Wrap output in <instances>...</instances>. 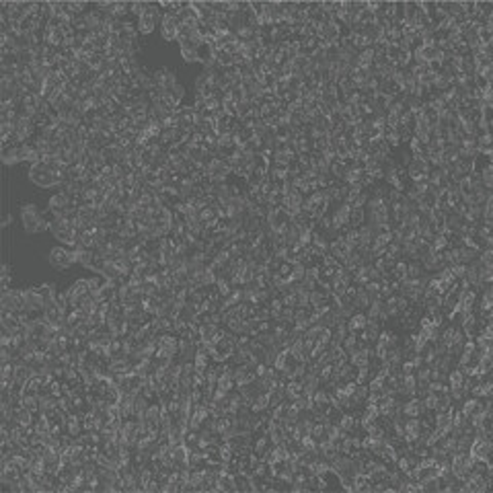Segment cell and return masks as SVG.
<instances>
[{"mask_svg": "<svg viewBox=\"0 0 493 493\" xmlns=\"http://www.w3.org/2000/svg\"><path fill=\"white\" fill-rule=\"evenodd\" d=\"M48 212H41L37 208V204H23L21 206V222H23V228L27 234H39V232H46L50 230V218L46 216Z\"/></svg>", "mask_w": 493, "mask_h": 493, "instance_id": "obj_1", "label": "cell"}, {"mask_svg": "<svg viewBox=\"0 0 493 493\" xmlns=\"http://www.w3.org/2000/svg\"><path fill=\"white\" fill-rule=\"evenodd\" d=\"M48 261L50 265L56 269V271H66L70 269L72 265H76V253H74V247H54L50 253H48Z\"/></svg>", "mask_w": 493, "mask_h": 493, "instance_id": "obj_2", "label": "cell"}, {"mask_svg": "<svg viewBox=\"0 0 493 493\" xmlns=\"http://www.w3.org/2000/svg\"><path fill=\"white\" fill-rule=\"evenodd\" d=\"M44 310H46V302H44V296L39 292V286L23 288V312L37 316Z\"/></svg>", "mask_w": 493, "mask_h": 493, "instance_id": "obj_3", "label": "cell"}, {"mask_svg": "<svg viewBox=\"0 0 493 493\" xmlns=\"http://www.w3.org/2000/svg\"><path fill=\"white\" fill-rule=\"evenodd\" d=\"M0 310L23 312V290L11 288V290L0 292Z\"/></svg>", "mask_w": 493, "mask_h": 493, "instance_id": "obj_4", "label": "cell"}, {"mask_svg": "<svg viewBox=\"0 0 493 493\" xmlns=\"http://www.w3.org/2000/svg\"><path fill=\"white\" fill-rule=\"evenodd\" d=\"M160 37L164 41H177L179 39V17L177 13H164V19L160 23Z\"/></svg>", "mask_w": 493, "mask_h": 493, "instance_id": "obj_5", "label": "cell"}, {"mask_svg": "<svg viewBox=\"0 0 493 493\" xmlns=\"http://www.w3.org/2000/svg\"><path fill=\"white\" fill-rule=\"evenodd\" d=\"M152 76L156 80V87L162 89V91H171L175 84H179L177 74L167 66H158L156 70H152Z\"/></svg>", "mask_w": 493, "mask_h": 493, "instance_id": "obj_6", "label": "cell"}, {"mask_svg": "<svg viewBox=\"0 0 493 493\" xmlns=\"http://www.w3.org/2000/svg\"><path fill=\"white\" fill-rule=\"evenodd\" d=\"M66 292V296H68V300H70V306L72 308H76L91 292H89V280L87 277H80V280H76L68 290H64Z\"/></svg>", "mask_w": 493, "mask_h": 493, "instance_id": "obj_7", "label": "cell"}, {"mask_svg": "<svg viewBox=\"0 0 493 493\" xmlns=\"http://www.w3.org/2000/svg\"><path fill=\"white\" fill-rule=\"evenodd\" d=\"M0 160H3V164H7V167L23 162V144L3 146V150H0Z\"/></svg>", "mask_w": 493, "mask_h": 493, "instance_id": "obj_8", "label": "cell"}, {"mask_svg": "<svg viewBox=\"0 0 493 493\" xmlns=\"http://www.w3.org/2000/svg\"><path fill=\"white\" fill-rule=\"evenodd\" d=\"M64 430H66V434L68 436H72V438H78L80 434H82V430H84V423H82V417L78 415V413H68L66 415V419H64Z\"/></svg>", "mask_w": 493, "mask_h": 493, "instance_id": "obj_9", "label": "cell"}, {"mask_svg": "<svg viewBox=\"0 0 493 493\" xmlns=\"http://www.w3.org/2000/svg\"><path fill=\"white\" fill-rule=\"evenodd\" d=\"M210 417V407L206 403H198L194 405V411H191V419H189V427L191 430H200L202 423Z\"/></svg>", "mask_w": 493, "mask_h": 493, "instance_id": "obj_10", "label": "cell"}, {"mask_svg": "<svg viewBox=\"0 0 493 493\" xmlns=\"http://www.w3.org/2000/svg\"><path fill=\"white\" fill-rule=\"evenodd\" d=\"M403 413H405V417H421L425 413L421 397H411V399L403 401Z\"/></svg>", "mask_w": 493, "mask_h": 493, "instance_id": "obj_11", "label": "cell"}, {"mask_svg": "<svg viewBox=\"0 0 493 493\" xmlns=\"http://www.w3.org/2000/svg\"><path fill=\"white\" fill-rule=\"evenodd\" d=\"M146 421L152 430H160V423H162V407L158 401H152L148 411H146Z\"/></svg>", "mask_w": 493, "mask_h": 493, "instance_id": "obj_12", "label": "cell"}, {"mask_svg": "<svg viewBox=\"0 0 493 493\" xmlns=\"http://www.w3.org/2000/svg\"><path fill=\"white\" fill-rule=\"evenodd\" d=\"M177 44H179V48H181V58H183L185 64H200L198 48H196L189 39H185V41H177Z\"/></svg>", "mask_w": 493, "mask_h": 493, "instance_id": "obj_13", "label": "cell"}, {"mask_svg": "<svg viewBox=\"0 0 493 493\" xmlns=\"http://www.w3.org/2000/svg\"><path fill=\"white\" fill-rule=\"evenodd\" d=\"M218 491H237V475L222 468L218 473Z\"/></svg>", "mask_w": 493, "mask_h": 493, "instance_id": "obj_14", "label": "cell"}, {"mask_svg": "<svg viewBox=\"0 0 493 493\" xmlns=\"http://www.w3.org/2000/svg\"><path fill=\"white\" fill-rule=\"evenodd\" d=\"M366 327H368V314L362 312V310H358L354 316L348 318V329H350L352 333H358V335H360Z\"/></svg>", "mask_w": 493, "mask_h": 493, "instance_id": "obj_15", "label": "cell"}, {"mask_svg": "<svg viewBox=\"0 0 493 493\" xmlns=\"http://www.w3.org/2000/svg\"><path fill=\"white\" fill-rule=\"evenodd\" d=\"M103 19L105 15L101 11H97L93 5H91V11L84 15V23H87V31H99L101 25H103Z\"/></svg>", "mask_w": 493, "mask_h": 493, "instance_id": "obj_16", "label": "cell"}, {"mask_svg": "<svg viewBox=\"0 0 493 493\" xmlns=\"http://www.w3.org/2000/svg\"><path fill=\"white\" fill-rule=\"evenodd\" d=\"M74 253H76V263L82 265V267H91L95 263V249H89V247H74Z\"/></svg>", "mask_w": 493, "mask_h": 493, "instance_id": "obj_17", "label": "cell"}, {"mask_svg": "<svg viewBox=\"0 0 493 493\" xmlns=\"http://www.w3.org/2000/svg\"><path fill=\"white\" fill-rule=\"evenodd\" d=\"M318 389H320V378H318V374L308 372V374L302 378V393L308 395V397H312Z\"/></svg>", "mask_w": 493, "mask_h": 493, "instance_id": "obj_18", "label": "cell"}, {"mask_svg": "<svg viewBox=\"0 0 493 493\" xmlns=\"http://www.w3.org/2000/svg\"><path fill=\"white\" fill-rule=\"evenodd\" d=\"M136 27H138V33L140 35H150V33H154V29L158 27V23L148 15V11H146V15H142L138 21H136Z\"/></svg>", "mask_w": 493, "mask_h": 493, "instance_id": "obj_19", "label": "cell"}, {"mask_svg": "<svg viewBox=\"0 0 493 493\" xmlns=\"http://www.w3.org/2000/svg\"><path fill=\"white\" fill-rule=\"evenodd\" d=\"M150 399L146 397V395H142V391H140V395L136 397V403H134V417L136 419H146V411H148V407H150Z\"/></svg>", "mask_w": 493, "mask_h": 493, "instance_id": "obj_20", "label": "cell"}, {"mask_svg": "<svg viewBox=\"0 0 493 493\" xmlns=\"http://www.w3.org/2000/svg\"><path fill=\"white\" fill-rule=\"evenodd\" d=\"M464 382H466V374H464L460 368L450 370V374H448L450 391H460V389H464ZM464 391H466V389H464Z\"/></svg>", "mask_w": 493, "mask_h": 493, "instance_id": "obj_21", "label": "cell"}, {"mask_svg": "<svg viewBox=\"0 0 493 493\" xmlns=\"http://www.w3.org/2000/svg\"><path fill=\"white\" fill-rule=\"evenodd\" d=\"M35 413L33 411H29V409H25V407H17L15 409V417H13V421H17V423H21V425H33L35 423Z\"/></svg>", "mask_w": 493, "mask_h": 493, "instance_id": "obj_22", "label": "cell"}, {"mask_svg": "<svg viewBox=\"0 0 493 493\" xmlns=\"http://www.w3.org/2000/svg\"><path fill=\"white\" fill-rule=\"evenodd\" d=\"M11 282H13V267L9 263H3V267H0V292L11 290Z\"/></svg>", "mask_w": 493, "mask_h": 493, "instance_id": "obj_23", "label": "cell"}, {"mask_svg": "<svg viewBox=\"0 0 493 493\" xmlns=\"http://www.w3.org/2000/svg\"><path fill=\"white\" fill-rule=\"evenodd\" d=\"M407 273H409V261H407V259H399L397 265H395V269H393V273H391L393 280L401 282V280L407 277Z\"/></svg>", "mask_w": 493, "mask_h": 493, "instance_id": "obj_24", "label": "cell"}, {"mask_svg": "<svg viewBox=\"0 0 493 493\" xmlns=\"http://www.w3.org/2000/svg\"><path fill=\"white\" fill-rule=\"evenodd\" d=\"M370 378H372V368H370V366L356 368V382H358V384H368Z\"/></svg>", "mask_w": 493, "mask_h": 493, "instance_id": "obj_25", "label": "cell"}, {"mask_svg": "<svg viewBox=\"0 0 493 493\" xmlns=\"http://www.w3.org/2000/svg\"><path fill=\"white\" fill-rule=\"evenodd\" d=\"M148 11V3H130V15L140 19L142 15H146Z\"/></svg>", "mask_w": 493, "mask_h": 493, "instance_id": "obj_26", "label": "cell"}, {"mask_svg": "<svg viewBox=\"0 0 493 493\" xmlns=\"http://www.w3.org/2000/svg\"><path fill=\"white\" fill-rule=\"evenodd\" d=\"M409 277H421V275H425V269H423V265H421V261H409V273H407Z\"/></svg>", "mask_w": 493, "mask_h": 493, "instance_id": "obj_27", "label": "cell"}, {"mask_svg": "<svg viewBox=\"0 0 493 493\" xmlns=\"http://www.w3.org/2000/svg\"><path fill=\"white\" fill-rule=\"evenodd\" d=\"M87 280H89V292L91 294L99 292L103 288V284H105V277H101V275H93V277H87Z\"/></svg>", "mask_w": 493, "mask_h": 493, "instance_id": "obj_28", "label": "cell"}, {"mask_svg": "<svg viewBox=\"0 0 493 493\" xmlns=\"http://www.w3.org/2000/svg\"><path fill=\"white\" fill-rule=\"evenodd\" d=\"M171 93H173V97L175 99H179V101H183V97H185V87L179 82V84H175L173 89H171Z\"/></svg>", "mask_w": 493, "mask_h": 493, "instance_id": "obj_29", "label": "cell"}, {"mask_svg": "<svg viewBox=\"0 0 493 493\" xmlns=\"http://www.w3.org/2000/svg\"><path fill=\"white\" fill-rule=\"evenodd\" d=\"M13 224V214H5L3 220H0V228H9Z\"/></svg>", "mask_w": 493, "mask_h": 493, "instance_id": "obj_30", "label": "cell"}]
</instances>
